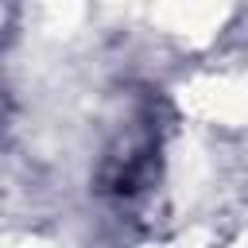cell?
Returning a JSON list of instances; mask_svg holds the SVG:
<instances>
[{
  "instance_id": "cell-2",
  "label": "cell",
  "mask_w": 248,
  "mask_h": 248,
  "mask_svg": "<svg viewBox=\"0 0 248 248\" xmlns=\"http://www.w3.org/2000/svg\"><path fill=\"white\" fill-rule=\"evenodd\" d=\"M0 128H4V97H0Z\"/></svg>"
},
{
  "instance_id": "cell-1",
  "label": "cell",
  "mask_w": 248,
  "mask_h": 248,
  "mask_svg": "<svg viewBox=\"0 0 248 248\" xmlns=\"http://www.w3.org/2000/svg\"><path fill=\"white\" fill-rule=\"evenodd\" d=\"M155 167H159V143H155V132L143 124V128L124 132L112 143V151L101 163L97 182L112 198H132V194H140V190L151 186Z\"/></svg>"
}]
</instances>
